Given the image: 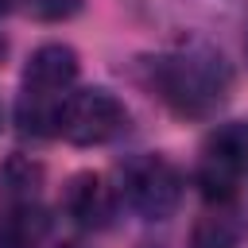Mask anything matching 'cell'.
Wrapping results in <instances>:
<instances>
[{
    "mask_svg": "<svg viewBox=\"0 0 248 248\" xmlns=\"http://www.w3.org/2000/svg\"><path fill=\"white\" fill-rule=\"evenodd\" d=\"M155 89L178 116H209L225 105L232 74L217 50L190 46L155 62Z\"/></svg>",
    "mask_w": 248,
    "mask_h": 248,
    "instance_id": "6da1fadb",
    "label": "cell"
},
{
    "mask_svg": "<svg viewBox=\"0 0 248 248\" xmlns=\"http://www.w3.org/2000/svg\"><path fill=\"white\" fill-rule=\"evenodd\" d=\"M78 85V50L66 43H43L23 70L19 85V128L31 136H58V116Z\"/></svg>",
    "mask_w": 248,
    "mask_h": 248,
    "instance_id": "7a4b0ae2",
    "label": "cell"
},
{
    "mask_svg": "<svg viewBox=\"0 0 248 248\" xmlns=\"http://www.w3.org/2000/svg\"><path fill=\"white\" fill-rule=\"evenodd\" d=\"M244 174H248V120H229L205 136L194 182L209 205H232Z\"/></svg>",
    "mask_w": 248,
    "mask_h": 248,
    "instance_id": "3957f363",
    "label": "cell"
},
{
    "mask_svg": "<svg viewBox=\"0 0 248 248\" xmlns=\"http://www.w3.org/2000/svg\"><path fill=\"white\" fill-rule=\"evenodd\" d=\"M124 124H128V112L108 89H74L62 105L58 136L78 147H97V143H108Z\"/></svg>",
    "mask_w": 248,
    "mask_h": 248,
    "instance_id": "277c9868",
    "label": "cell"
},
{
    "mask_svg": "<svg viewBox=\"0 0 248 248\" xmlns=\"http://www.w3.org/2000/svg\"><path fill=\"white\" fill-rule=\"evenodd\" d=\"M124 198L140 217L163 221L182 198V174L163 155H140L124 167Z\"/></svg>",
    "mask_w": 248,
    "mask_h": 248,
    "instance_id": "5b68a950",
    "label": "cell"
},
{
    "mask_svg": "<svg viewBox=\"0 0 248 248\" xmlns=\"http://www.w3.org/2000/svg\"><path fill=\"white\" fill-rule=\"evenodd\" d=\"M62 209L74 225L81 229H108L112 217H116V190L93 174V170H81L66 182L62 190Z\"/></svg>",
    "mask_w": 248,
    "mask_h": 248,
    "instance_id": "8992f818",
    "label": "cell"
},
{
    "mask_svg": "<svg viewBox=\"0 0 248 248\" xmlns=\"http://www.w3.org/2000/svg\"><path fill=\"white\" fill-rule=\"evenodd\" d=\"M240 232H244V225L232 213V205H209L194 225L190 248H236Z\"/></svg>",
    "mask_w": 248,
    "mask_h": 248,
    "instance_id": "52a82bcc",
    "label": "cell"
},
{
    "mask_svg": "<svg viewBox=\"0 0 248 248\" xmlns=\"http://www.w3.org/2000/svg\"><path fill=\"white\" fill-rule=\"evenodd\" d=\"M27 8L39 16V19H62L78 8V0H27Z\"/></svg>",
    "mask_w": 248,
    "mask_h": 248,
    "instance_id": "ba28073f",
    "label": "cell"
},
{
    "mask_svg": "<svg viewBox=\"0 0 248 248\" xmlns=\"http://www.w3.org/2000/svg\"><path fill=\"white\" fill-rule=\"evenodd\" d=\"M4 54H8V39L0 35V58H4Z\"/></svg>",
    "mask_w": 248,
    "mask_h": 248,
    "instance_id": "9c48e42d",
    "label": "cell"
},
{
    "mask_svg": "<svg viewBox=\"0 0 248 248\" xmlns=\"http://www.w3.org/2000/svg\"><path fill=\"white\" fill-rule=\"evenodd\" d=\"M4 4H8V0H0V8H4Z\"/></svg>",
    "mask_w": 248,
    "mask_h": 248,
    "instance_id": "30bf717a",
    "label": "cell"
}]
</instances>
